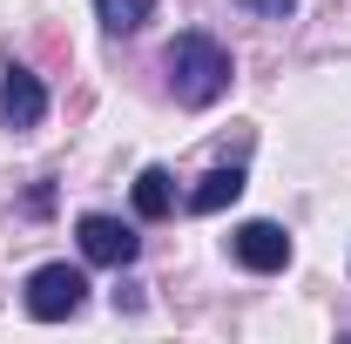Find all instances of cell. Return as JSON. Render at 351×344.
I'll list each match as a JSON object with an SVG mask.
<instances>
[{
    "label": "cell",
    "mask_w": 351,
    "mask_h": 344,
    "mask_svg": "<svg viewBox=\"0 0 351 344\" xmlns=\"http://www.w3.org/2000/svg\"><path fill=\"white\" fill-rule=\"evenodd\" d=\"M230 54H223V41H210V34H176L169 41V88L182 108H210L223 88H230Z\"/></svg>",
    "instance_id": "obj_1"
},
{
    "label": "cell",
    "mask_w": 351,
    "mask_h": 344,
    "mask_svg": "<svg viewBox=\"0 0 351 344\" xmlns=\"http://www.w3.org/2000/svg\"><path fill=\"white\" fill-rule=\"evenodd\" d=\"M82 304H88V277L75 263H41V270L27 277V317H41V324L75 317Z\"/></svg>",
    "instance_id": "obj_2"
},
{
    "label": "cell",
    "mask_w": 351,
    "mask_h": 344,
    "mask_svg": "<svg viewBox=\"0 0 351 344\" xmlns=\"http://www.w3.org/2000/svg\"><path fill=\"white\" fill-rule=\"evenodd\" d=\"M75 236H82V257L101 263V270H129L142 257V236H135L129 223H115V216H82Z\"/></svg>",
    "instance_id": "obj_3"
},
{
    "label": "cell",
    "mask_w": 351,
    "mask_h": 344,
    "mask_svg": "<svg viewBox=\"0 0 351 344\" xmlns=\"http://www.w3.org/2000/svg\"><path fill=\"white\" fill-rule=\"evenodd\" d=\"M41 115H47V88L27 75V68H0V122L7 129H41Z\"/></svg>",
    "instance_id": "obj_4"
},
{
    "label": "cell",
    "mask_w": 351,
    "mask_h": 344,
    "mask_svg": "<svg viewBox=\"0 0 351 344\" xmlns=\"http://www.w3.org/2000/svg\"><path fill=\"white\" fill-rule=\"evenodd\" d=\"M230 257L243 263V270H257V277H270V270L291 263V236H284L277 223H243V230L230 236Z\"/></svg>",
    "instance_id": "obj_5"
},
{
    "label": "cell",
    "mask_w": 351,
    "mask_h": 344,
    "mask_svg": "<svg viewBox=\"0 0 351 344\" xmlns=\"http://www.w3.org/2000/svg\"><path fill=\"white\" fill-rule=\"evenodd\" d=\"M237 196H243V169L230 162V169H210L196 189H189V210H196V216H217V210H230Z\"/></svg>",
    "instance_id": "obj_6"
},
{
    "label": "cell",
    "mask_w": 351,
    "mask_h": 344,
    "mask_svg": "<svg viewBox=\"0 0 351 344\" xmlns=\"http://www.w3.org/2000/svg\"><path fill=\"white\" fill-rule=\"evenodd\" d=\"M169 210H176L169 169H142V175H135V216H142V223H162Z\"/></svg>",
    "instance_id": "obj_7"
},
{
    "label": "cell",
    "mask_w": 351,
    "mask_h": 344,
    "mask_svg": "<svg viewBox=\"0 0 351 344\" xmlns=\"http://www.w3.org/2000/svg\"><path fill=\"white\" fill-rule=\"evenodd\" d=\"M149 14H156V0H95V21H101L108 34H135V27H149Z\"/></svg>",
    "instance_id": "obj_8"
},
{
    "label": "cell",
    "mask_w": 351,
    "mask_h": 344,
    "mask_svg": "<svg viewBox=\"0 0 351 344\" xmlns=\"http://www.w3.org/2000/svg\"><path fill=\"white\" fill-rule=\"evenodd\" d=\"M250 7H257V14H277V21H284V14H291L298 0H250Z\"/></svg>",
    "instance_id": "obj_9"
}]
</instances>
